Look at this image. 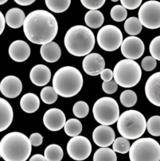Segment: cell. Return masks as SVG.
I'll list each match as a JSON object with an SVG mask.
<instances>
[{
  "instance_id": "6da1fadb",
  "label": "cell",
  "mask_w": 160,
  "mask_h": 161,
  "mask_svg": "<svg viewBox=\"0 0 160 161\" xmlns=\"http://www.w3.org/2000/svg\"><path fill=\"white\" fill-rule=\"evenodd\" d=\"M23 31L27 39L36 45H45L55 39L58 25L55 17L43 9L35 10L26 17Z\"/></svg>"
},
{
  "instance_id": "7a4b0ae2",
  "label": "cell",
  "mask_w": 160,
  "mask_h": 161,
  "mask_svg": "<svg viewBox=\"0 0 160 161\" xmlns=\"http://www.w3.org/2000/svg\"><path fill=\"white\" fill-rule=\"evenodd\" d=\"M32 144L26 135L19 132L7 134L0 142V156L6 161H25L31 153Z\"/></svg>"
},
{
  "instance_id": "3957f363",
  "label": "cell",
  "mask_w": 160,
  "mask_h": 161,
  "mask_svg": "<svg viewBox=\"0 0 160 161\" xmlns=\"http://www.w3.org/2000/svg\"><path fill=\"white\" fill-rule=\"evenodd\" d=\"M64 44L67 51L75 57H84L89 54L95 45L93 31L83 25H76L67 32Z\"/></svg>"
},
{
  "instance_id": "277c9868",
  "label": "cell",
  "mask_w": 160,
  "mask_h": 161,
  "mask_svg": "<svg viewBox=\"0 0 160 161\" xmlns=\"http://www.w3.org/2000/svg\"><path fill=\"white\" fill-rule=\"evenodd\" d=\"M83 78L80 70L73 67L60 69L53 78V86L58 95L70 98L77 95L82 88Z\"/></svg>"
},
{
  "instance_id": "5b68a950",
  "label": "cell",
  "mask_w": 160,
  "mask_h": 161,
  "mask_svg": "<svg viewBox=\"0 0 160 161\" xmlns=\"http://www.w3.org/2000/svg\"><path fill=\"white\" fill-rule=\"evenodd\" d=\"M145 116L139 111L129 110L124 112L117 121V129L122 137L129 140L140 138L147 129Z\"/></svg>"
},
{
  "instance_id": "8992f818",
  "label": "cell",
  "mask_w": 160,
  "mask_h": 161,
  "mask_svg": "<svg viewBox=\"0 0 160 161\" xmlns=\"http://www.w3.org/2000/svg\"><path fill=\"white\" fill-rule=\"evenodd\" d=\"M140 65L131 59H124L116 64L113 70L115 81L121 87L131 88L136 85L141 79Z\"/></svg>"
},
{
  "instance_id": "52a82bcc",
  "label": "cell",
  "mask_w": 160,
  "mask_h": 161,
  "mask_svg": "<svg viewBox=\"0 0 160 161\" xmlns=\"http://www.w3.org/2000/svg\"><path fill=\"white\" fill-rule=\"evenodd\" d=\"M130 161H160V144L150 137L140 138L131 146Z\"/></svg>"
},
{
  "instance_id": "ba28073f",
  "label": "cell",
  "mask_w": 160,
  "mask_h": 161,
  "mask_svg": "<svg viewBox=\"0 0 160 161\" xmlns=\"http://www.w3.org/2000/svg\"><path fill=\"white\" fill-rule=\"evenodd\" d=\"M93 113L97 122L101 125H111L116 122L120 117L119 105L111 97H102L94 103Z\"/></svg>"
},
{
  "instance_id": "9c48e42d",
  "label": "cell",
  "mask_w": 160,
  "mask_h": 161,
  "mask_svg": "<svg viewBox=\"0 0 160 161\" xmlns=\"http://www.w3.org/2000/svg\"><path fill=\"white\" fill-rule=\"evenodd\" d=\"M123 41L121 31L115 25H105L98 32L97 42L104 51L113 52L118 50L121 46Z\"/></svg>"
},
{
  "instance_id": "30bf717a",
  "label": "cell",
  "mask_w": 160,
  "mask_h": 161,
  "mask_svg": "<svg viewBox=\"0 0 160 161\" xmlns=\"http://www.w3.org/2000/svg\"><path fill=\"white\" fill-rule=\"evenodd\" d=\"M138 18L145 28L155 30L160 28V2L150 0L143 3L138 11Z\"/></svg>"
},
{
  "instance_id": "8fae6325",
  "label": "cell",
  "mask_w": 160,
  "mask_h": 161,
  "mask_svg": "<svg viewBox=\"0 0 160 161\" xmlns=\"http://www.w3.org/2000/svg\"><path fill=\"white\" fill-rule=\"evenodd\" d=\"M67 152L71 158L75 161L86 159L91 154L92 146L85 137L77 136L73 137L67 144Z\"/></svg>"
},
{
  "instance_id": "7c38bea8",
  "label": "cell",
  "mask_w": 160,
  "mask_h": 161,
  "mask_svg": "<svg viewBox=\"0 0 160 161\" xmlns=\"http://www.w3.org/2000/svg\"><path fill=\"white\" fill-rule=\"evenodd\" d=\"M121 51L125 58L135 60L143 55L145 45L143 42L137 36H128L123 41Z\"/></svg>"
},
{
  "instance_id": "4fadbf2b",
  "label": "cell",
  "mask_w": 160,
  "mask_h": 161,
  "mask_svg": "<svg viewBox=\"0 0 160 161\" xmlns=\"http://www.w3.org/2000/svg\"><path fill=\"white\" fill-rule=\"evenodd\" d=\"M43 124L50 130L56 132L60 130L66 124V116L64 112L56 108L48 110L43 116Z\"/></svg>"
},
{
  "instance_id": "5bb4252c",
  "label": "cell",
  "mask_w": 160,
  "mask_h": 161,
  "mask_svg": "<svg viewBox=\"0 0 160 161\" xmlns=\"http://www.w3.org/2000/svg\"><path fill=\"white\" fill-rule=\"evenodd\" d=\"M83 69L84 72L90 76H97L104 69L105 60L97 53L87 55L83 61Z\"/></svg>"
},
{
  "instance_id": "9a60e30c",
  "label": "cell",
  "mask_w": 160,
  "mask_h": 161,
  "mask_svg": "<svg viewBox=\"0 0 160 161\" xmlns=\"http://www.w3.org/2000/svg\"><path fill=\"white\" fill-rule=\"evenodd\" d=\"M115 132L109 125L98 126L93 132V140L99 147H106L113 144L115 140Z\"/></svg>"
},
{
  "instance_id": "2e32d148",
  "label": "cell",
  "mask_w": 160,
  "mask_h": 161,
  "mask_svg": "<svg viewBox=\"0 0 160 161\" xmlns=\"http://www.w3.org/2000/svg\"><path fill=\"white\" fill-rule=\"evenodd\" d=\"M23 85L19 78L14 75L4 77L0 83L1 93L9 98H14L18 97L22 92Z\"/></svg>"
},
{
  "instance_id": "e0dca14e",
  "label": "cell",
  "mask_w": 160,
  "mask_h": 161,
  "mask_svg": "<svg viewBox=\"0 0 160 161\" xmlns=\"http://www.w3.org/2000/svg\"><path fill=\"white\" fill-rule=\"evenodd\" d=\"M145 90L148 100L154 105L160 107V72L153 74L148 78Z\"/></svg>"
},
{
  "instance_id": "ac0fdd59",
  "label": "cell",
  "mask_w": 160,
  "mask_h": 161,
  "mask_svg": "<svg viewBox=\"0 0 160 161\" xmlns=\"http://www.w3.org/2000/svg\"><path fill=\"white\" fill-rule=\"evenodd\" d=\"M8 53L10 58L16 62H23L30 56L31 48L23 40H16L9 47Z\"/></svg>"
},
{
  "instance_id": "d6986e66",
  "label": "cell",
  "mask_w": 160,
  "mask_h": 161,
  "mask_svg": "<svg viewBox=\"0 0 160 161\" xmlns=\"http://www.w3.org/2000/svg\"><path fill=\"white\" fill-rule=\"evenodd\" d=\"M29 78L35 85L43 86L50 82L51 78V72L47 66L43 64L36 65L31 70Z\"/></svg>"
},
{
  "instance_id": "ffe728a7",
  "label": "cell",
  "mask_w": 160,
  "mask_h": 161,
  "mask_svg": "<svg viewBox=\"0 0 160 161\" xmlns=\"http://www.w3.org/2000/svg\"><path fill=\"white\" fill-rule=\"evenodd\" d=\"M40 54L44 60L48 63H55L59 60L61 55L60 46L54 42L43 45L40 48Z\"/></svg>"
},
{
  "instance_id": "44dd1931",
  "label": "cell",
  "mask_w": 160,
  "mask_h": 161,
  "mask_svg": "<svg viewBox=\"0 0 160 161\" xmlns=\"http://www.w3.org/2000/svg\"><path fill=\"white\" fill-rule=\"evenodd\" d=\"M0 132L7 129L13 119V110L10 103L3 98H0Z\"/></svg>"
},
{
  "instance_id": "7402d4cb",
  "label": "cell",
  "mask_w": 160,
  "mask_h": 161,
  "mask_svg": "<svg viewBox=\"0 0 160 161\" xmlns=\"http://www.w3.org/2000/svg\"><path fill=\"white\" fill-rule=\"evenodd\" d=\"M6 23L9 27L17 29L24 25L26 17L24 11L18 8L9 9L5 16Z\"/></svg>"
},
{
  "instance_id": "603a6c76",
  "label": "cell",
  "mask_w": 160,
  "mask_h": 161,
  "mask_svg": "<svg viewBox=\"0 0 160 161\" xmlns=\"http://www.w3.org/2000/svg\"><path fill=\"white\" fill-rule=\"evenodd\" d=\"M20 106L24 112L28 114H32L38 110L40 106V100L39 97L35 93H28L21 97Z\"/></svg>"
},
{
  "instance_id": "cb8c5ba5",
  "label": "cell",
  "mask_w": 160,
  "mask_h": 161,
  "mask_svg": "<svg viewBox=\"0 0 160 161\" xmlns=\"http://www.w3.org/2000/svg\"><path fill=\"white\" fill-rule=\"evenodd\" d=\"M104 16L99 10H89L84 16L86 25L93 29H96L101 26L104 23Z\"/></svg>"
},
{
  "instance_id": "d4e9b609",
  "label": "cell",
  "mask_w": 160,
  "mask_h": 161,
  "mask_svg": "<svg viewBox=\"0 0 160 161\" xmlns=\"http://www.w3.org/2000/svg\"><path fill=\"white\" fill-rule=\"evenodd\" d=\"M143 25L139 18L134 16L128 18L124 24V29L125 31L131 36H136L140 34Z\"/></svg>"
},
{
  "instance_id": "484cf974",
  "label": "cell",
  "mask_w": 160,
  "mask_h": 161,
  "mask_svg": "<svg viewBox=\"0 0 160 161\" xmlns=\"http://www.w3.org/2000/svg\"><path fill=\"white\" fill-rule=\"evenodd\" d=\"M44 156L48 161H60L63 158V151L57 144L49 145L45 150Z\"/></svg>"
},
{
  "instance_id": "4316f807",
  "label": "cell",
  "mask_w": 160,
  "mask_h": 161,
  "mask_svg": "<svg viewBox=\"0 0 160 161\" xmlns=\"http://www.w3.org/2000/svg\"><path fill=\"white\" fill-rule=\"evenodd\" d=\"M71 1L72 0H45V4L51 11L61 13L69 8Z\"/></svg>"
},
{
  "instance_id": "83f0119b",
  "label": "cell",
  "mask_w": 160,
  "mask_h": 161,
  "mask_svg": "<svg viewBox=\"0 0 160 161\" xmlns=\"http://www.w3.org/2000/svg\"><path fill=\"white\" fill-rule=\"evenodd\" d=\"M83 129V126L79 120L70 119L66 122L64 126V130L66 134L70 137L79 136Z\"/></svg>"
},
{
  "instance_id": "f1b7e54d",
  "label": "cell",
  "mask_w": 160,
  "mask_h": 161,
  "mask_svg": "<svg viewBox=\"0 0 160 161\" xmlns=\"http://www.w3.org/2000/svg\"><path fill=\"white\" fill-rule=\"evenodd\" d=\"M114 150L110 148L101 147L98 149L93 156V161H117V156Z\"/></svg>"
},
{
  "instance_id": "f546056e",
  "label": "cell",
  "mask_w": 160,
  "mask_h": 161,
  "mask_svg": "<svg viewBox=\"0 0 160 161\" xmlns=\"http://www.w3.org/2000/svg\"><path fill=\"white\" fill-rule=\"evenodd\" d=\"M58 94L54 89L53 86H45L40 93L41 100L46 104L51 105L54 103L58 99Z\"/></svg>"
},
{
  "instance_id": "4dcf8cb0",
  "label": "cell",
  "mask_w": 160,
  "mask_h": 161,
  "mask_svg": "<svg viewBox=\"0 0 160 161\" xmlns=\"http://www.w3.org/2000/svg\"><path fill=\"white\" fill-rule=\"evenodd\" d=\"M121 104L125 107H133L137 102V95L136 93L131 90L123 91L120 97Z\"/></svg>"
},
{
  "instance_id": "1f68e13d",
  "label": "cell",
  "mask_w": 160,
  "mask_h": 161,
  "mask_svg": "<svg viewBox=\"0 0 160 161\" xmlns=\"http://www.w3.org/2000/svg\"><path fill=\"white\" fill-rule=\"evenodd\" d=\"M128 140L123 137L116 139L113 144V149L114 151L122 154L128 153L131 147L130 142Z\"/></svg>"
},
{
  "instance_id": "d6a6232c",
  "label": "cell",
  "mask_w": 160,
  "mask_h": 161,
  "mask_svg": "<svg viewBox=\"0 0 160 161\" xmlns=\"http://www.w3.org/2000/svg\"><path fill=\"white\" fill-rule=\"evenodd\" d=\"M111 18L116 22H121L126 19L128 16L126 9L122 5L117 4L114 6L110 11Z\"/></svg>"
},
{
  "instance_id": "836d02e7",
  "label": "cell",
  "mask_w": 160,
  "mask_h": 161,
  "mask_svg": "<svg viewBox=\"0 0 160 161\" xmlns=\"http://www.w3.org/2000/svg\"><path fill=\"white\" fill-rule=\"evenodd\" d=\"M147 130L150 134L155 137L160 136V116L154 115L147 122Z\"/></svg>"
},
{
  "instance_id": "e575fe53",
  "label": "cell",
  "mask_w": 160,
  "mask_h": 161,
  "mask_svg": "<svg viewBox=\"0 0 160 161\" xmlns=\"http://www.w3.org/2000/svg\"><path fill=\"white\" fill-rule=\"evenodd\" d=\"M73 112L78 118H84L89 113V106L87 103L84 101L77 102L73 105Z\"/></svg>"
},
{
  "instance_id": "d590c367",
  "label": "cell",
  "mask_w": 160,
  "mask_h": 161,
  "mask_svg": "<svg viewBox=\"0 0 160 161\" xmlns=\"http://www.w3.org/2000/svg\"><path fill=\"white\" fill-rule=\"evenodd\" d=\"M149 50L152 56L157 60L160 61V35L153 39L150 43Z\"/></svg>"
},
{
  "instance_id": "8d00e7d4",
  "label": "cell",
  "mask_w": 160,
  "mask_h": 161,
  "mask_svg": "<svg viewBox=\"0 0 160 161\" xmlns=\"http://www.w3.org/2000/svg\"><path fill=\"white\" fill-rule=\"evenodd\" d=\"M157 60L152 56L145 57L141 61V67L145 71H153L157 67Z\"/></svg>"
},
{
  "instance_id": "74e56055",
  "label": "cell",
  "mask_w": 160,
  "mask_h": 161,
  "mask_svg": "<svg viewBox=\"0 0 160 161\" xmlns=\"http://www.w3.org/2000/svg\"><path fill=\"white\" fill-rule=\"evenodd\" d=\"M84 7L89 10H96L101 8L106 0H80Z\"/></svg>"
},
{
  "instance_id": "f35d334b",
  "label": "cell",
  "mask_w": 160,
  "mask_h": 161,
  "mask_svg": "<svg viewBox=\"0 0 160 161\" xmlns=\"http://www.w3.org/2000/svg\"><path fill=\"white\" fill-rule=\"evenodd\" d=\"M118 83L115 80L109 81H103L102 83L103 90L107 94H113L115 93L118 90Z\"/></svg>"
},
{
  "instance_id": "ab89813d",
  "label": "cell",
  "mask_w": 160,
  "mask_h": 161,
  "mask_svg": "<svg viewBox=\"0 0 160 161\" xmlns=\"http://www.w3.org/2000/svg\"><path fill=\"white\" fill-rule=\"evenodd\" d=\"M143 0H120L121 5L126 9L133 10L140 6Z\"/></svg>"
},
{
  "instance_id": "60d3db41",
  "label": "cell",
  "mask_w": 160,
  "mask_h": 161,
  "mask_svg": "<svg viewBox=\"0 0 160 161\" xmlns=\"http://www.w3.org/2000/svg\"><path fill=\"white\" fill-rule=\"evenodd\" d=\"M43 136L39 133H33L29 137V140L32 146L35 147L40 146L43 143Z\"/></svg>"
},
{
  "instance_id": "b9f144b4",
  "label": "cell",
  "mask_w": 160,
  "mask_h": 161,
  "mask_svg": "<svg viewBox=\"0 0 160 161\" xmlns=\"http://www.w3.org/2000/svg\"><path fill=\"white\" fill-rule=\"evenodd\" d=\"M101 79L104 81L112 80L113 78V72L109 69H104L100 74Z\"/></svg>"
},
{
  "instance_id": "7bdbcfd3",
  "label": "cell",
  "mask_w": 160,
  "mask_h": 161,
  "mask_svg": "<svg viewBox=\"0 0 160 161\" xmlns=\"http://www.w3.org/2000/svg\"><path fill=\"white\" fill-rule=\"evenodd\" d=\"M0 35H1L5 28V24H6V18L4 16L2 12L0 13Z\"/></svg>"
},
{
  "instance_id": "ee69618b",
  "label": "cell",
  "mask_w": 160,
  "mask_h": 161,
  "mask_svg": "<svg viewBox=\"0 0 160 161\" xmlns=\"http://www.w3.org/2000/svg\"><path fill=\"white\" fill-rule=\"evenodd\" d=\"M36 0H14L15 3L21 6H29L32 4Z\"/></svg>"
},
{
  "instance_id": "f6af8a7d",
  "label": "cell",
  "mask_w": 160,
  "mask_h": 161,
  "mask_svg": "<svg viewBox=\"0 0 160 161\" xmlns=\"http://www.w3.org/2000/svg\"><path fill=\"white\" fill-rule=\"evenodd\" d=\"M29 161H46V158H45V156H42L41 154H35V155H34V156H33L31 158H30V159H29Z\"/></svg>"
},
{
  "instance_id": "bcb514c9",
  "label": "cell",
  "mask_w": 160,
  "mask_h": 161,
  "mask_svg": "<svg viewBox=\"0 0 160 161\" xmlns=\"http://www.w3.org/2000/svg\"><path fill=\"white\" fill-rule=\"evenodd\" d=\"M8 0H0V4L3 5V4L6 3Z\"/></svg>"
},
{
  "instance_id": "7dc6e473",
  "label": "cell",
  "mask_w": 160,
  "mask_h": 161,
  "mask_svg": "<svg viewBox=\"0 0 160 161\" xmlns=\"http://www.w3.org/2000/svg\"><path fill=\"white\" fill-rule=\"evenodd\" d=\"M111 1H113V2H117V1H118L119 0H111Z\"/></svg>"
}]
</instances>
